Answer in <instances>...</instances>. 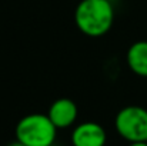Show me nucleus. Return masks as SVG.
<instances>
[{
	"label": "nucleus",
	"instance_id": "nucleus-3",
	"mask_svg": "<svg viewBox=\"0 0 147 146\" xmlns=\"http://www.w3.org/2000/svg\"><path fill=\"white\" fill-rule=\"evenodd\" d=\"M114 126L117 133L127 142L147 141V109L142 106L123 107L116 119Z\"/></svg>",
	"mask_w": 147,
	"mask_h": 146
},
{
	"label": "nucleus",
	"instance_id": "nucleus-1",
	"mask_svg": "<svg viewBox=\"0 0 147 146\" xmlns=\"http://www.w3.org/2000/svg\"><path fill=\"white\" fill-rule=\"evenodd\" d=\"M114 10L109 0H82L74 12L77 29L89 37H101L113 26Z\"/></svg>",
	"mask_w": 147,
	"mask_h": 146
},
{
	"label": "nucleus",
	"instance_id": "nucleus-4",
	"mask_svg": "<svg viewBox=\"0 0 147 146\" xmlns=\"http://www.w3.org/2000/svg\"><path fill=\"white\" fill-rule=\"evenodd\" d=\"M106 142V130L96 122H83L71 132L73 146H104Z\"/></svg>",
	"mask_w": 147,
	"mask_h": 146
},
{
	"label": "nucleus",
	"instance_id": "nucleus-2",
	"mask_svg": "<svg viewBox=\"0 0 147 146\" xmlns=\"http://www.w3.org/2000/svg\"><path fill=\"white\" fill-rule=\"evenodd\" d=\"M56 135L57 128L45 113L26 115L16 125V139L27 146H53Z\"/></svg>",
	"mask_w": 147,
	"mask_h": 146
},
{
	"label": "nucleus",
	"instance_id": "nucleus-7",
	"mask_svg": "<svg viewBox=\"0 0 147 146\" xmlns=\"http://www.w3.org/2000/svg\"><path fill=\"white\" fill-rule=\"evenodd\" d=\"M129 146H147V141H144V142H131Z\"/></svg>",
	"mask_w": 147,
	"mask_h": 146
},
{
	"label": "nucleus",
	"instance_id": "nucleus-9",
	"mask_svg": "<svg viewBox=\"0 0 147 146\" xmlns=\"http://www.w3.org/2000/svg\"><path fill=\"white\" fill-rule=\"evenodd\" d=\"M109 1H111V3H114V1H117V0H109Z\"/></svg>",
	"mask_w": 147,
	"mask_h": 146
},
{
	"label": "nucleus",
	"instance_id": "nucleus-6",
	"mask_svg": "<svg viewBox=\"0 0 147 146\" xmlns=\"http://www.w3.org/2000/svg\"><path fill=\"white\" fill-rule=\"evenodd\" d=\"M127 65L136 75L147 77V40L133 43L127 50Z\"/></svg>",
	"mask_w": 147,
	"mask_h": 146
},
{
	"label": "nucleus",
	"instance_id": "nucleus-5",
	"mask_svg": "<svg viewBox=\"0 0 147 146\" xmlns=\"http://www.w3.org/2000/svg\"><path fill=\"white\" fill-rule=\"evenodd\" d=\"M47 115L57 129H66V128H70L76 122L79 110H77L76 103L71 99L60 97V99H56L50 105Z\"/></svg>",
	"mask_w": 147,
	"mask_h": 146
},
{
	"label": "nucleus",
	"instance_id": "nucleus-8",
	"mask_svg": "<svg viewBox=\"0 0 147 146\" xmlns=\"http://www.w3.org/2000/svg\"><path fill=\"white\" fill-rule=\"evenodd\" d=\"M9 146H27V145H24V143H22L20 141H17V139H16V142H11Z\"/></svg>",
	"mask_w": 147,
	"mask_h": 146
}]
</instances>
